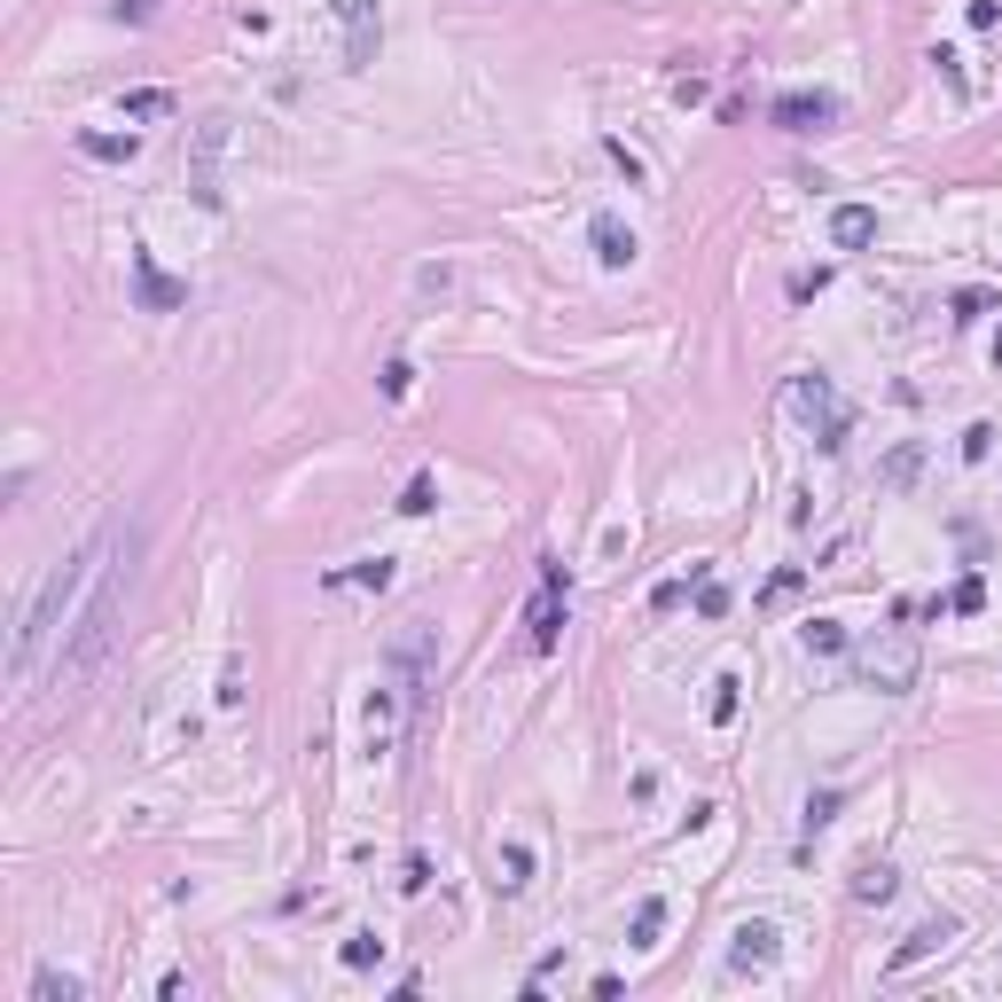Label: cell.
Listing matches in <instances>:
<instances>
[{
	"label": "cell",
	"instance_id": "cell-1",
	"mask_svg": "<svg viewBox=\"0 0 1002 1002\" xmlns=\"http://www.w3.org/2000/svg\"><path fill=\"white\" fill-rule=\"evenodd\" d=\"M134 548H142V533H110V556H103V572H95V595H87V611L64 626L56 682H87L95 665L110 658V642H118V611H126V587H134Z\"/></svg>",
	"mask_w": 1002,
	"mask_h": 1002
},
{
	"label": "cell",
	"instance_id": "cell-2",
	"mask_svg": "<svg viewBox=\"0 0 1002 1002\" xmlns=\"http://www.w3.org/2000/svg\"><path fill=\"white\" fill-rule=\"evenodd\" d=\"M110 533H118V525H103V533H95L87 548H71V556H64V564H56V572H48V580L32 587V603L17 611V642H9V674H17V682H32V674H40V650H48L56 619H71L79 587H87V580L103 572V556H110Z\"/></svg>",
	"mask_w": 1002,
	"mask_h": 1002
},
{
	"label": "cell",
	"instance_id": "cell-3",
	"mask_svg": "<svg viewBox=\"0 0 1002 1002\" xmlns=\"http://www.w3.org/2000/svg\"><path fill=\"white\" fill-rule=\"evenodd\" d=\"M784 408L799 416V431H807L823 455H838V447H846V424H854V416H846V400H838V385H830V377H791V385H784Z\"/></svg>",
	"mask_w": 1002,
	"mask_h": 1002
},
{
	"label": "cell",
	"instance_id": "cell-4",
	"mask_svg": "<svg viewBox=\"0 0 1002 1002\" xmlns=\"http://www.w3.org/2000/svg\"><path fill=\"white\" fill-rule=\"evenodd\" d=\"M854 674H862V682H869L877 698H901V690H916V634H908V626H893V634L862 642Z\"/></svg>",
	"mask_w": 1002,
	"mask_h": 1002
},
{
	"label": "cell",
	"instance_id": "cell-5",
	"mask_svg": "<svg viewBox=\"0 0 1002 1002\" xmlns=\"http://www.w3.org/2000/svg\"><path fill=\"white\" fill-rule=\"evenodd\" d=\"M564 595H572L564 556H541V595H533V611H525V642H533V658H548V650L564 642Z\"/></svg>",
	"mask_w": 1002,
	"mask_h": 1002
},
{
	"label": "cell",
	"instance_id": "cell-6",
	"mask_svg": "<svg viewBox=\"0 0 1002 1002\" xmlns=\"http://www.w3.org/2000/svg\"><path fill=\"white\" fill-rule=\"evenodd\" d=\"M329 17L346 25V71H369L385 48V0H329Z\"/></svg>",
	"mask_w": 1002,
	"mask_h": 1002
},
{
	"label": "cell",
	"instance_id": "cell-7",
	"mask_svg": "<svg viewBox=\"0 0 1002 1002\" xmlns=\"http://www.w3.org/2000/svg\"><path fill=\"white\" fill-rule=\"evenodd\" d=\"M768 118H776L784 134H823V126H838V95H823V87H791V95H776V103H768Z\"/></svg>",
	"mask_w": 1002,
	"mask_h": 1002
},
{
	"label": "cell",
	"instance_id": "cell-8",
	"mask_svg": "<svg viewBox=\"0 0 1002 1002\" xmlns=\"http://www.w3.org/2000/svg\"><path fill=\"white\" fill-rule=\"evenodd\" d=\"M134 298H142V313H173V305H188V282L165 274L157 251H134Z\"/></svg>",
	"mask_w": 1002,
	"mask_h": 1002
},
{
	"label": "cell",
	"instance_id": "cell-9",
	"mask_svg": "<svg viewBox=\"0 0 1002 1002\" xmlns=\"http://www.w3.org/2000/svg\"><path fill=\"white\" fill-rule=\"evenodd\" d=\"M220 149H227V118H204V126H196V173H188V188H196V204H212V212H220V173H212Z\"/></svg>",
	"mask_w": 1002,
	"mask_h": 1002
},
{
	"label": "cell",
	"instance_id": "cell-10",
	"mask_svg": "<svg viewBox=\"0 0 1002 1002\" xmlns=\"http://www.w3.org/2000/svg\"><path fill=\"white\" fill-rule=\"evenodd\" d=\"M587 243H595V266H611V274L634 266V227H626L619 212H595V220H587Z\"/></svg>",
	"mask_w": 1002,
	"mask_h": 1002
},
{
	"label": "cell",
	"instance_id": "cell-11",
	"mask_svg": "<svg viewBox=\"0 0 1002 1002\" xmlns=\"http://www.w3.org/2000/svg\"><path fill=\"white\" fill-rule=\"evenodd\" d=\"M776 940H784V932H776L768 916L737 924V932H729V971H768V963H776Z\"/></svg>",
	"mask_w": 1002,
	"mask_h": 1002
},
{
	"label": "cell",
	"instance_id": "cell-12",
	"mask_svg": "<svg viewBox=\"0 0 1002 1002\" xmlns=\"http://www.w3.org/2000/svg\"><path fill=\"white\" fill-rule=\"evenodd\" d=\"M955 932H963L955 916H932V924H916V932H908V940H901V947L885 955V971H916V963H924V955H940V947H947Z\"/></svg>",
	"mask_w": 1002,
	"mask_h": 1002
},
{
	"label": "cell",
	"instance_id": "cell-13",
	"mask_svg": "<svg viewBox=\"0 0 1002 1002\" xmlns=\"http://www.w3.org/2000/svg\"><path fill=\"white\" fill-rule=\"evenodd\" d=\"M830 243H838V251H869V243H877V212H869V204H838V212H830Z\"/></svg>",
	"mask_w": 1002,
	"mask_h": 1002
},
{
	"label": "cell",
	"instance_id": "cell-14",
	"mask_svg": "<svg viewBox=\"0 0 1002 1002\" xmlns=\"http://www.w3.org/2000/svg\"><path fill=\"white\" fill-rule=\"evenodd\" d=\"M79 157H95V165H134L142 157V134H79Z\"/></svg>",
	"mask_w": 1002,
	"mask_h": 1002
},
{
	"label": "cell",
	"instance_id": "cell-15",
	"mask_svg": "<svg viewBox=\"0 0 1002 1002\" xmlns=\"http://www.w3.org/2000/svg\"><path fill=\"white\" fill-rule=\"evenodd\" d=\"M392 713H400V690H369V760L392 752Z\"/></svg>",
	"mask_w": 1002,
	"mask_h": 1002
},
{
	"label": "cell",
	"instance_id": "cell-16",
	"mask_svg": "<svg viewBox=\"0 0 1002 1002\" xmlns=\"http://www.w3.org/2000/svg\"><path fill=\"white\" fill-rule=\"evenodd\" d=\"M329 587H369V595H385V587H392V556H361L353 572H329Z\"/></svg>",
	"mask_w": 1002,
	"mask_h": 1002
},
{
	"label": "cell",
	"instance_id": "cell-17",
	"mask_svg": "<svg viewBox=\"0 0 1002 1002\" xmlns=\"http://www.w3.org/2000/svg\"><path fill=\"white\" fill-rule=\"evenodd\" d=\"M494 877H502V893H525V885H533V846L509 838V846L494 854Z\"/></svg>",
	"mask_w": 1002,
	"mask_h": 1002
},
{
	"label": "cell",
	"instance_id": "cell-18",
	"mask_svg": "<svg viewBox=\"0 0 1002 1002\" xmlns=\"http://www.w3.org/2000/svg\"><path fill=\"white\" fill-rule=\"evenodd\" d=\"M893 893H901L893 862H862V869H854V901H862V908H869V901H893Z\"/></svg>",
	"mask_w": 1002,
	"mask_h": 1002
},
{
	"label": "cell",
	"instance_id": "cell-19",
	"mask_svg": "<svg viewBox=\"0 0 1002 1002\" xmlns=\"http://www.w3.org/2000/svg\"><path fill=\"white\" fill-rule=\"evenodd\" d=\"M165 110H173V95H165V87H134V95L118 103V118H126V126H149V118H165Z\"/></svg>",
	"mask_w": 1002,
	"mask_h": 1002
},
{
	"label": "cell",
	"instance_id": "cell-20",
	"mask_svg": "<svg viewBox=\"0 0 1002 1002\" xmlns=\"http://www.w3.org/2000/svg\"><path fill=\"white\" fill-rule=\"evenodd\" d=\"M658 932H665V901H658V893H642V901H634L626 940H634V947H658Z\"/></svg>",
	"mask_w": 1002,
	"mask_h": 1002
},
{
	"label": "cell",
	"instance_id": "cell-21",
	"mask_svg": "<svg viewBox=\"0 0 1002 1002\" xmlns=\"http://www.w3.org/2000/svg\"><path fill=\"white\" fill-rule=\"evenodd\" d=\"M32 994H40V1002H79V994H87V979L48 963V971H32Z\"/></svg>",
	"mask_w": 1002,
	"mask_h": 1002
},
{
	"label": "cell",
	"instance_id": "cell-22",
	"mask_svg": "<svg viewBox=\"0 0 1002 1002\" xmlns=\"http://www.w3.org/2000/svg\"><path fill=\"white\" fill-rule=\"evenodd\" d=\"M799 642H807L815 658H838V650H846V619H807V626H799Z\"/></svg>",
	"mask_w": 1002,
	"mask_h": 1002
},
{
	"label": "cell",
	"instance_id": "cell-23",
	"mask_svg": "<svg viewBox=\"0 0 1002 1002\" xmlns=\"http://www.w3.org/2000/svg\"><path fill=\"white\" fill-rule=\"evenodd\" d=\"M737 706H745V682H737V674H721V682H713V698H706V721H713V729H729V721H737Z\"/></svg>",
	"mask_w": 1002,
	"mask_h": 1002
},
{
	"label": "cell",
	"instance_id": "cell-24",
	"mask_svg": "<svg viewBox=\"0 0 1002 1002\" xmlns=\"http://www.w3.org/2000/svg\"><path fill=\"white\" fill-rule=\"evenodd\" d=\"M431 509H439V486H431V470H416L400 486V517H431Z\"/></svg>",
	"mask_w": 1002,
	"mask_h": 1002
},
{
	"label": "cell",
	"instance_id": "cell-25",
	"mask_svg": "<svg viewBox=\"0 0 1002 1002\" xmlns=\"http://www.w3.org/2000/svg\"><path fill=\"white\" fill-rule=\"evenodd\" d=\"M377 955H385V940H377V932H353V940L338 947V963H346V971H377Z\"/></svg>",
	"mask_w": 1002,
	"mask_h": 1002
},
{
	"label": "cell",
	"instance_id": "cell-26",
	"mask_svg": "<svg viewBox=\"0 0 1002 1002\" xmlns=\"http://www.w3.org/2000/svg\"><path fill=\"white\" fill-rule=\"evenodd\" d=\"M916 463H924V447H893L877 478H885V486H908V478H916Z\"/></svg>",
	"mask_w": 1002,
	"mask_h": 1002
},
{
	"label": "cell",
	"instance_id": "cell-27",
	"mask_svg": "<svg viewBox=\"0 0 1002 1002\" xmlns=\"http://www.w3.org/2000/svg\"><path fill=\"white\" fill-rule=\"evenodd\" d=\"M799 587H807V572H799V564H784V572H776V580H768V587H760V603H768V611H776V603H791V595H799Z\"/></svg>",
	"mask_w": 1002,
	"mask_h": 1002
},
{
	"label": "cell",
	"instance_id": "cell-28",
	"mask_svg": "<svg viewBox=\"0 0 1002 1002\" xmlns=\"http://www.w3.org/2000/svg\"><path fill=\"white\" fill-rule=\"evenodd\" d=\"M698 611H706V619H721V611H729V587H721L706 564H698Z\"/></svg>",
	"mask_w": 1002,
	"mask_h": 1002
},
{
	"label": "cell",
	"instance_id": "cell-29",
	"mask_svg": "<svg viewBox=\"0 0 1002 1002\" xmlns=\"http://www.w3.org/2000/svg\"><path fill=\"white\" fill-rule=\"evenodd\" d=\"M603 157H611V165H619V173H626V188H642V181H650V173H642V157H634V149H626V142H603Z\"/></svg>",
	"mask_w": 1002,
	"mask_h": 1002
},
{
	"label": "cell",
	"instance_id": "cell-30",
	"mask_svg": "<svg viewBox=\"0 0 1002 1002\" xmlns=\"http://www.w3.org/2000/svg\"><path fill=\"white\" fill-rule=\"evenodd\" d=\"M979 603H986V580H979V572H963V580H955V595H947V611H979Z\"/></svg>",
	"mask_w": 1002,
	"mask_h": 1002
},
{
	"label": "cell",
	"instance_id": "cell-31",
	"mask_svg": "<svg viewBox=\"0 0 1002 1002\" xmlns=\"http://www.w3.org/2000/svg\"><path fill=\"white\" fill-rule=\"evenodd\" d=\"M986 455H994V424H971L963 431V463H986Z\"/></svg>",
	"mask_w": 1002,
	"mask_h": 1002
},
{
	"label": "cell",
	"instance_id": "cell-32",
	"mask_svg": "<svg viewBox=\"0 0 1002 1002\" xmlns=\"http://www.w3.org/2000/svg\"><path fill=\"white\" fill-rule=\"evenodd\" d=\"M220 706H243V658L220 665Z\"/></svg>",
	"mask_w": 1002,
	"mask_h": 1002
},
{
	"label": "cell",
	"instance_id": "cell-33",
	"mask_svg": "<svg viewBox=\"0 0 1002 1002\" xmlns=\"http://www.w3.org/2000/svg\"><path fill=\"white\" fill-rule=\"evenodd\" d=\"M408 392H416V369L392 361V369H385V400H408Z\"/></svg>",
	"mask_w": 1002,
	"mask_h": 1002
},
{
	"label": "cell",
	"instance_id": "cell-34",
	"mask_svg": "<svg viewBox=\"0 0 1002 1002\" xmlns=\"http://www.w3.org/2000/svg\"><path fill=\"white\" fill-rule=\"evenodd\" d=\"M424 885H431V862L408 854V862H400V893H424Z\"/></svg>",
	"mask_w": 1002,
	"mask_h": 1002
},
{
	"label": "cell",
	"instance_id": "cell-35",
	"mask_svg": "<svg viewBox=\"0 0 1002 1002\" xmlns=\"http://www.w3.org/2000/svg\"><path fill=\"white\" fill-rule=\"evenodd\" d=\"M110 17H118V25H149V17H157V0H110Z\"/></svg>",
	"mask_w": 1002,
	"mask_h": 1002
},
{
	"label": "cell",
	"instance_id": "cell-36",
	"mask_svg": "<svg viewBox=\"0 0 1002 1002\" xmlns=\"http://www.w3.org/2000/svg\"><path fill=\"white\" fill-rule=\"evenodd\" d=\"M682 595H690V580H658V587H650V611H674Z\"/></svg>",
	"mask_w": 1002,
	"mask_h": 1002
},
{
	"label": "cell",
	"instance_id": "cell-37",
	"mask_svg": "<svg viewBox=\"0 0 1002 1002\" xmlns=\"http://www.w3.org/2000/svg\"><path fill=\"white\" fill-rule=\"evenodd\" d=\"M932 71H940V79H947V87H955V95H971V87H963V64H955V56H947V48H932Z\"/></svg>",
	"mask_w": 1002,
	"mask_h": 1002
},
{
	"label": "cell",
	"instance_id": "cell-38",
	"mask_svg": "<svg viewBox=\"0 0 1002 1002\" xmlns=\"http://www.w3.org/2000/svg\"><path fill=\"white\" fill-rule=\"evenodd\" d=\"M830 815H838V791H815V799H807V830H823Z\"/></svg>",
	"mask_w": 1002,
	"mask_h": 1002
},
{
	"label": "cell",
	"instance_id": "cell-39",
	"mask_svg": "<svg viewBox=\"0 0 1002 1002\" xmlns=\"http://www.w3.org/2000/svg\"><path fill=\"white\" fill-rule=\"evenodd\" d=\"M986 305H994V298H986V290H963V298H955V321H979V313H986Z\"/></svg>",
	"mask_w": 1002,
	"mask_h": 1002
},
{
	"label": "cell",
	"instance_id": "cell-40",
	"mask_svg": "<svg viewBox=\"0 0 1002 1002\" xmlns=\"http://www.w3.org/2000/svg\"><path fill=\"white\" fill-rule=\"evenodd\" d=\"M994 369H1002V329H994Z\"/></svg>",
	"mask_w": 1002,
	"mask_h": 1002
}]
</instances>
